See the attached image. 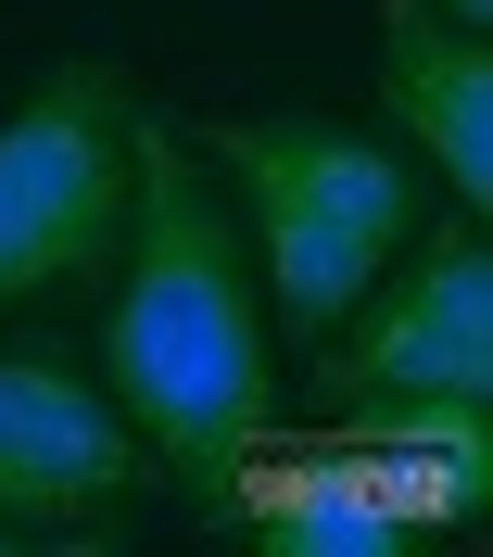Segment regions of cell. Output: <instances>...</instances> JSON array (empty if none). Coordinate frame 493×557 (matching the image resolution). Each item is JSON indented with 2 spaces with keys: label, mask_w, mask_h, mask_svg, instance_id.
I'll return each instance as SVG.
<instances>
[{
  "label": "cell",
  "mask_w": 493,
  "mask_h": 557,
  "mask_svg": "<svg viewBox=\"0 0 493 557\" xmlns=\"http://www.w3.org/2000/svg\"><path fill=\"white\" fill-rule=\"evenodd\" d=\"M493 494V418H354L329 444H253L228 469V520L266 557H392L418 532H456Z\"/></svg>",
  "instance_id": "3957f363"
},
{
  "label": "cell",
  "mask_w": 493,
  "mask_h": 557,
  "mask_svg": "<svg viewBox=\"0 0 493 557\" xmlns=\"http://www.w3.org/2000/svg\"><path fill=\"white\" fill-rule=\"evenodd\" d=\"M430 13H456V26H493V0H430Z\"/></svg>",
  "instance_id": "ba28073f"
},
{
  "label": "cell",
  "mask_w": 493,
  "mask_h": 557,
  "mask_svg": "<svg viewBox=\"0 0 493 557\" xmlns=\"http://www.w3.org/2000/svg\"><path fill=\"white\" fill-rule=\"evenodd\" d=\"M114 305H102V393L127 406L140 456L165 482L215 507L228 469L266 444L279 368H266V292L253 242L228 228V190L165 114L140 102V190H127V242H114Z\"/></svg>",
  "instance_id": "6da1fadb"
},
{
  "label": "cell",
  "mask_w": 493,
  "mask_h": 557,
  "mask_svg": "<svg viewBox=\"0 0 493 557\" xmlns=\"http://www.w3.org/2000/svg\"><path fill=\"white\" fill-rule=\"evenodd\" d=\"M140 190V89L127 64H64L0 114V317L102 278Z\"/></svg>",
  "instance_id": "277c9868"
},
{
  "label": "cell",
  "mask_w": 493,
  "mask_h": 557,
  "mask_svg": "<svg viewBox=\"0 0 493 557\" xmlns=\"http://www.w3.org/2000/svg\"><path fill=\"white\" fill-rule=\"evenodd\" d=\"M317 393L342 418H493V242L481 215L418 228L354 317L317 343Z\"/></svg>",
  "instance_id": "5b68a950"
},
{
  "label": "cell",
  "mask_w": 493,
  "mask_h": 557,
  "mask_svg": "<svg viewBox=\"0 0 493 557\" xmlns=\"http://www.w3.org/2000/svg\"><path fill=\"white\" fill-rule=\"evenodd\" d=\"M152 456L64 343L0 355V545H51V532H114L140 507Z\"/></svg>",
  "instance_id": "8992f818"
},
{
  "label": "cell",
  "mask_w": 493,
  "mask_h": 557,
  "mask_svg": "<svg viewBox=\"0 0 493 557\" xmlns=\"http://www.w3.org/2000/svg\"><path fill=\"white\" fill-rule=\"evenodd\" d=\"M380 102H392V139L456 190V215H481L493 203V51H481V26L430 13V0H380Z\"/></svg>",
  "instance_id": "52a82bcc"
},
{
  "label": "cell",
  "mask_w": 493,
  "mask_h": 557,
  "mask_svg": "<svg viewBox=\"0 0 493 557\" xmlns=\"http://www.w3.org/2000/svg\"><path fill=\"white\" fill-rule=\"evenodd\" d=\"M190 152L228 165V203H241V242H253V292L291 330V355H317L354 317V292L430 228V165L380 127H342V114H228Z\"/></svg>",
  "instance_id": "7a4b0ae2"
}]
</instances>
